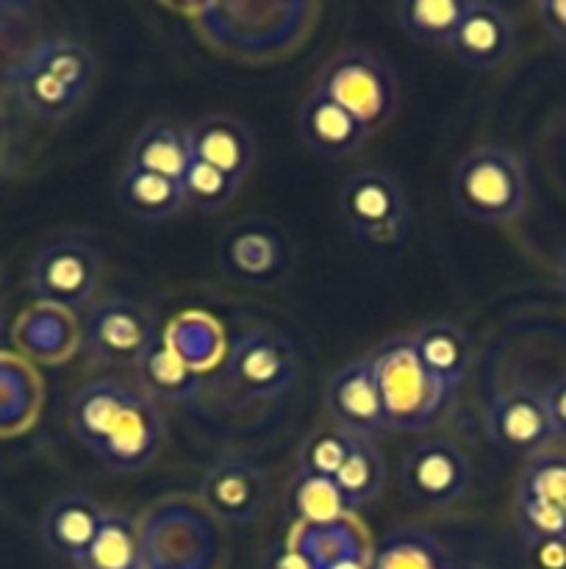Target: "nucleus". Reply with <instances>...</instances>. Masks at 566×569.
Segmentation results:
<instances>
[{
    "label": "nucleus",
    "mask_w": 566,
    "mask_h": 569,
    "mask_svg": "<svg viewBox=\"0 0 566 569\" xmlns=\"http://www.w3.org/2000/svg\"><path fill=\"white\" fill-rule=\"evenodd\" d=\"M70 431L94 459L117 472H142L166 439L164 415L144 389L122 381H92L67 409Z\"/></svg>",
    "instance_id": "f257e3e1"
},
{
    "label": "nucleus",
    "mask_w": 566,
    "mask_h": 569,
    "mask_svg": "<svg viewBox=\"0 0 566 569\" xmlns=\"http://www.w3.org/2000/svg\"><path fill=\"white\" fill-rule=\"evenodd\" d=\"M6 78L28 114L59 122L89 98L98 78V59L81 39L48 37L33 44Z\"/></svg>",
    "instance_id": "f03ea898"
},
{
    "label": "nucleus",
    "mask_w": 566,
    "mask_h": 569,
    "mask_svg": "<svg viewBox=\"0 0 566 569\" xmlns=\"http://www.w3.org/2000/svg\"><path fill=\"white\" fill-rule=\"evenodd\" d=\"M194 28L236 59H275L297 48L314 22V3H198L186 6Z\"/></svg>",
    "instance_id": "7ed1b4c3"
},
{
    "label": "nucleus",
    "mask_w": 566,
    "mask_h": 569,
    "mask_svg": "<svg viewBox=\"0 0 566 569\" xmlns=\"http://www.w3.org/2000/svg\"><path fill=\"white\" fill-rule=\"evenodd\" d=\"M388 433H422L436 428L453 406V395L422 367L408 333L386 339L370 353Z\"/></svg>",
    "instance_id": "20e7f679"
},
{
    "label": "nucleus",
    "mask_w": 566,
    "mask_h": 569,
    "mask_svg": "<svg viewBox=\"0 0 566 569\" xmlns=\"http://www.w3.org/2000/svg\"><path fill=\"white\" fill-rule=\"evenodd\" d=\"M449 200L469 220L511 222L525 211L527 172L519 156L499 144L469 148L453 167Z\"/></svg>",
    "instance_id": "39448f33"
},
{
    "label": "nucleus",
    "mask_w": 566,
    "mask_h": 569,
    "mask_svg": "<svg viewBox=\"0 0 566 569\" xmlns=\"http://www.w3.org/2000/svg\"><path fill=\"white\" fill-rule=\"evenodd\" d=\"M314 92L350 111L370 133L386 128L400 109L397 72L388 59L366 48L331 56L316 76Z\"/></svg>",
    "instance_id": "423d86ee"
},
{
    "label": "nucleus",
    "mask_w": 566,
    "mask_h": 569,
    "mask_svg": "<svg viewBox=\"0 0 566 569\" xmlns=\"http://www.w3.org/2000/svg\"><path fill=\"white\" fill-rule=\"evenodd\" d=\"M300 378L292 339L275 328L255 326L239 333L222 367V383L244 400L283 398Z\"/></svg>",
    "instance_id": "0eeeda50"
},
{
    "label": "nucleus",
    "mask_w": 566,
    "mask_h": 569,
    "mask_svg": "<svg viewBox=\"0 0 566 569\" xmlns=\"http://www.w3.org/2000/svg\"><path fill=\"white\" fill-rule=\"evenodd\" d=\"M139 542L144 567L214 569L220 559V531L211 515L183 500H170L148 515Z\"/></svg>",
    "instance_id": "6e6552de"
},
{
    "label": "nucleus",
    "mask_w": 566,
    "mask_h": 569,
    "mask_svg": "<svg viewBox=\"0 0 566 569\" xmlns=\"http://www.w3.org/2000/svg\"><path fill=\"white\" fill-rule=\"evenodd\" d=\"M103 281V259L83 237H61L44 244L28 270V289L53 309L87 311Z\"/></svg>",
    "instance_id": "1a4fd4ad"
},
{
    "label": "nucleus",
    "mask_w": 566,
    "mask_h": 569,
    "mask_svg": "<svg viewBox=\"0 0 566 569\" xmlns=\"http://www.w3.org/2000/svg\"><path fill=\"white\" fill-rule=\"evenodd\" d=\"M338 217L361 242L397 244L408 228L403 183L386 170L350 172L338 187Z\"/></svg>",
    "instance_id": "9d476101"
},
{
    "label": "nucleus",
    "mask_w": 566,
    "mask_h": 569,
    "mask_svg": "<svg viewBox=\"0 0 566 569\" xmlns=\"http://www.w3.org/2000/svg\"><path fill=\"white\" fill-rule=\"evenodd\" d=\"M83 350L98 365L139 367L161 339L153 315L128 298L94 300L83 311Z\"/></svg>",
    "instance_id": "9b49d317"
},
{
    "label": "nucleus",
    "mask_w": 566,
    "mask_h": 569,
    "mask_svg": "<svg viewBox=\"0 0 566 569\" xmlns=\"http://www.w3.org/2000/svg\"><path fill=\"white\" fill-rule=\"evenodd\" d=\"M472 483V461L453 439H422L405 453L400 487L416 509H449L466 498Z\"/></svg>",
    "instance_id": "f8f14e48"
},
{
    "label": "nucleus",
    "mask_w": 566,
    "mask_h": 569,
    "mask_svg": "<svg viewBox=\"0 0 566 569\" xmlns=\"http://www.w3.org/2000/svg\"><path fill=\"white\" fill-rule=\"evenodd\" d=\"M222 270L253 287H275L292 272L294 250L286 231L266 217L233 222L220 244Z\"/></svg>",
    "instance_id": "ddd939ff"
},
{
    "label": "nucleus",
    "mask_w": 566,
    "mask_h": 569,
    "mask_svg": "<svg viewBox=\"0 0 566 569\" xmlns=\"http://www.w3.org/2000/svg\"><path fill=\"white\" fill-rule=\"evenodd\" d=\"M486 433L494 448L514 459H533L549 450L555 442L553 422H549L544 395L530 387H514L499 392L488 403Z\"/></svg>",
    "instance_id": "4468645a"
},
{
    "label": "nucleus",
    "mask_w": 566,
    "mask_h": 569,
    "mask_svg": "<svg viewBox=\"0 0 566 569\" xmlns=\"http://www.w3.org/2000/svg\"><path fill=\"white\" fill-rule=\"evenodd\" d=\"M325 411L333 426L353 433V437L377 439L381 433H388L381 395H377L375 376H372L370 367V356L347 361V365H342L327 378Z\"/></svg>",
    "instance_id": "2eb2a0df"
},
{
    "label": "nucleus",
    "mask_w": 566,
    "mask_h": 569,
    "mask_svg": "<svg viewBox=\"0 0 566 569\" xmlns=\"http://www.w3.org/2000/svg\"><path fill=\"white\" fill-rule=\"evenodd\" d=\"M264 472L244 456H222L200 481V500L211 520L247 526L264 509Z\"/></svg>",
    "instance_id": "dca6fc26"
},
{
    "label": "nucleus",
    "mask_w": 566,
    "mask_h": 569,
    "mask_svg": "<svg viewBox=\"0 0 566 569\" xmlns=\"http://www.w3.org/2000/svg\"><path fill=\"white\" fill-rule=\"evenodd\" d=\"M516 42V28L508 11L497 3L469 0L464 20L449 42V53L469 70H494L511 56Z\"/></svg>",
    "instance_id": "f3484780"
},
{
    "label": "nucleus",
    "mask_w": 566,
    "mask_h": 569,
    "mask_svg": "<svg viewBox=\"0 0 566 569\" xmlns=\"http://www.w3.org/2000/svg\"><path fill=\"white\" fill-rule=\"evenodd\" d=\"M297 137L311 153L331 161H344L358 153L372 133L350 111L311 89L297 111Z\"/></svg>",
    "instance_id": "a211bd4d"
},
{
    "label": "nucleus",
    "mask_w": 566,
    "mask_h": 569,
    "mask_svg": "<svg viewBox=\"0 0 566 569\" xmlns=\"http://www.w3.org/2000/svg\"><path fill=\"white\" fill-rule=\"evenodd\" d=\"M192 159L242 183L255 164V137L239 117L211 114L186 128Z\"/></svg>",
    "instance_id": "6ab92c4d"
},
{
    "label": "nucleus",
    "mask_w": 566,
    "mask_h": 569,
    "mask_svg": "<svg viewBox=\"0 0 566 569\" xmlns=\"http://www.w3.org/2000/svg\"><path fill=\"white\" fill-rule=\"evenodd\" d=\"M103 506L83 492L59 495L50 500L42 517V542L59 559L81 565L87 550L92 548L105 517Z\"/></svg>",
    "instance_id": "aec40b11"
},
{
    "label": "nucleus",
    "mask_w": 566,
    "mask_h": 569,
    "mask_svg": "<svg viewBox=\"0 0 566 569\" xmlns=\"http://www.w3.org/2000/svg\"><path fill=\"white\" fill-rule=\"evenodd\" d=\"M411 348L427 372L455 398L472 367L469 337L447 320H433L408 333Z\"/></svg>",
    "instance_id": "412c9836"
},
{
    "label": "nucleus",
    "mask_w": 566,
    "mask_h": 569,
    "mask_svg": "<svg viewBox=\"0 0 566 569\" xmlns=\"http://www.w3.org/2000/svg\"><path fill=\"white\" fill-rule=\"evenodd\" d=\"M289 545L309 561L311 569H336L372 553L353 515L331 522H316V526H297Z\"/></svg>",
    "instance_id": "4be33fe9"
},
{
    "label": "nucleus",
    "mask_w": 566,
    "mask_h": 569,
    "mask_svg": "<svg viewBox=\"0 0 566 569\" xmlns=\"http://www.w3.org/2000/svg\"><path fill=\"white\" fill-rule=\"evenodd\" d=\"M114 194L120 209L139 222H164L186 209L181 183L128 164L117 176Z\"/></svg>",
    "instance_id": "5701e85b"
},
{
    "label": "nucleus",
    "mask_w": 566,
    "mask_h": 569,
    "mask_svg": "<svg viewBox=\"0 0 566 569\" xmlns=\"http://www.w3.org/2000/svg\"><path fill=\"white\" fill-rule=\"evenodd\" d=\"M189 159L192 153H189L186 128L170 120H153L133 137L125 164L181 183Z\"/></svg>",
    "instance_id": "b1692460"
},
{
    "label": "nucleus",
    "mask_w": 566,
    "mask_h": 569,
    "mask_svg": "<svg viewBox=\"0 0 566 569\" xmlns=\"http://www.w3.org/2000/svg\"><path fill=\"white\" fill-rule=\"evenodd\" d=\"M469 0H403L394 6L397 28L422 48L447 50Z\"/></svg>",
    "instance_id": "393cba45"
},
{
    "label": "nucleus",
    "mask_w": 566,
    "mask_h": 569,
    "mask_svg": "<svg viewBox=\"0 0 566 569\" xmlns=\"http://www.w3.org/2000/svg\"><path fill=\"white\" fill-rule=\"evenodd\" d=\"M333 483H336L338 495H342V503L347 509V515L370 506L383 492V483H386V461H383L375 439L353 437L347 459H344L342 470L333 476Z\"/></svg>",
    "instance_id": "a878e982"
},
{
    "label": "nucleus",
    "mask_w": 566,
    "mask_h": 569,
    "mask_svg": "<svg viewBox=\"0 0 566 569\" xmlns=\"http://www.w3.org/2000/svg\"><path fill=\"white\" fill-rule=\"evenodd\" d=\"M447 561L442 542L416 526L392 528L370 553V569H444Z\"/></svg>",
    "instance_id": "bb28decb"
},
{
    "label": "nucleus",
    "mask_w": 566,
    "mask_h": 569,
    "mask_svg": "<svg viewBox=\"0 0 566 569\" xmlns=\"http://www.w3.org/2000/svg\"><path fill=\"white\" fill-rule=\"evenodd\" d=\"M139 565H142V542H139L137 522L122 511L109 509L78 569H133Z\"/></svg>",
    "instance_id": "cd10ccee"
},
{
    "label": "nucleus",
    "mask_w": 566,
    "mask_h": 569,
    "mask_svg": "<svg viewBox=\"0 0 566 569\" xmlns=\"http://www.w3.org/2000/svg\"><path fill=\"white\" fill-rule=\"evenodd\" d=\"M139 376H142L144 392L150 398H170V400H189L200 392V376L189 365L178 359L175 350L166 345V339H159L155 348L139 361Z\"/></svg>",
    "instance_id": "c85d7f7f"
},
{
    "label": "nucleus",
    "mask_w": 566,
    "mask_h": 569,
    "mask_svg": "<svg viewBox=\"0 0 566 569\" xmlns=\"http://www.w3.org/2000/svg\"><path fill=\"white\" fill-rule=\"evenodd\" d=\"M289 511L297 520V526H316V522H331L338 517H347L336 483L331 478L297 476L289 487Z\"/></svg>",
    "instance_id": "c756f323"
},
{
    "label": "nucleus",
    "mask_w": 566,
    "mask_h": 569,
    "mask_svg": "<svg viewBox=\"0 0 566 569\" xmlns=\"http://www.w3.org/2000/svg\"><path fill=\"white\" fill-rule=\"evenodd\" d=\"M239 189H242V183L198 159H189L186 170L181 176V192L186 206H194L205 214L228 209L236 200Z\"/></svg>",
    "instance_id": "7c9ffc66"
},
{
    "label": "nucleus",
    "mask_w": 566,
    "mask_h": 569,
    "mask_svg": "<svg viewBox=\"0 0 566 569\" xmlns=\"http://www.w3.org/2000/svg\"><path fill=\"white\" fill-rule=\"evenodd\" d=\"M516 495L564 509L566 506V453L560 450H544V453L527 459L522 470ZM564 515V511H560Z\"/></svg>",
    "instance_id": "2f4dec72"
},
{
    "label": "nucleus",
    "mask_w": 566,
    "mask_h": 569,
    "mask_svg": "<svg viewBox=\"0 0 566 569\" xmlns=\"http://www.w3.org/2000/svg\"><path fill=\"white\" fill-rule=\"evenodd\" d=\"M353 445V433L342 431L338 426H322L311 433L297 453V476L331 478L342 470L344 459Z\"/></svg>",
    "instance_id": "473e14b6"
},
{
    "label": "nucleus",
    "mask_w": 566,
    "mask_h": 569,
    "mask_svg": "<svg viewBox=\"0 0 566 569\" xmlns=\"http://www.w3.org/2000/svg\"><path fill=\"white\" fill-rule=\"evenodd\" d=\"M514 522L527 548L542 542H566V517L544 500L514 498Z\"/></svg>",
    "instance_id": "72a5a7b5"
},
{
    "label": "nucleus",
    "mask_w": 566,
    "mask_h": 569,
    "mask_svg": "<svg viewBox=\"0 0 566 569\" xmlns=\"http://www.w3.org/2000/svg\"><path fill=\"white\" fill-rule=\"evenodd\" d=\"M544 406H547L549 422L558 439H566V376L555 378L547 389H544Z\"/></svg>",
    "instance_id": "f704fd0d"
},
{
    "label": "nucleus",
    "mask_w": 566,
    "mask_h": 569,
    "mask_svg": "<svg viewBox=\"0 0 566 569\" xmlns=\"http://www.w3.org/2000/svg\"><path fill=\"white\" fill-rule=\"evenodd\" d=\"M536 14L542 20L544 31L566 44V0H542L536 6Z\"/></svg>",
    "instance_id": "c9c22d12"
},
{
    "label": "nucleus",
    "mask_w": 566,
    "mask_h": 569,
    "mask_svg": "<svg viewBox=\"0 0 566 569\" xmlns=\"http://www.w3.org/2000/svg\"><path fill=\"white\" fill-rule=\"evenodd\" d=\"M261 569H311V565L292 545L277 542L272 548H266V553L261 556Z\"/></svg>",
    "instance_id": "e433bc0d"
},
{
    "label": "nucleus",
    "mask_w": 566,
    "mask_h": 569,
    "mask_svg": "<svg viewBox=\"0 0 566 569\" xmlns=\"http://www.w3.org/2000/svg\"><path fill=\"white\" fill-rule=\"evenodd\" d=\"M530 550H536L542 569H566V542H542Z\"/></svg>",
    "instance_id": "4c0bfd02"
},
{
    "label": "nucleus",
    "mask_w": 566,
    "mask_h": 569,
    "mask_svg": "<svg viewBox=\"0 0 566 569\" xmlns=\"http://www.w3.org/2000/svg\"><path fill=\"white\" fill-rule=\"evenodd\" d=\"M558 287H560V292L566 295V250L564 253H560V259H558Z\"/></svg>",
    "instance_id": "58836bf2"
},
{
    "label": "nucleus",
    "mask_w": 566,
    "mask_h": 569,
    "mask_svg": "<svg viewBox=\"0 0 566 569\" xmlns=\"http://www.w3.org/2000/svg\"><path fill=\"white\" fill-rule=\"evenodd\" d=\"M444 569H483V567L469 565V561H447V565H444Z\"/></svg>",
    "instance_id": "ea45409f"
},
{
    "label": "nucleus",
    "mask_w": 566,
    "mask_h": 569,
    "mask_svg": "<svg viewBox=\"0 0 566 569\" xmlns=\"http://www.w3.org/2000/svg\"><path fill=\"white\" fill-rule=\"evenodd\" d=\"M148 569H170V567H148Z\"/></svg>",
    "instance_id": "a19ab883"
},
{
    "label": "nucleus",
    "mask_w": 566,
    "mask_h": 569,
    "mask_svg": "<svg viewBox=\"0 0 566 569\" xmlns=\"http://www.w3.org/2000/svg\"><path fill=\"white\" fill-rule=\"evenodd\" d=\"M0 348H3V333H0Z\"/></svg>",
    "instance_id": "79ce46f5"
},
{
    "label": "nucleus",
    "mask_w": 566,
    "mask_h": 569,
    "mask_svg": "<svg viewBox=\"0 0 566 569\" xmlns=\"http://www.w3.org/2000/svg\"><path fill=\"white\" fill-rule=\"evenodd\" d=\"M133 569H148V567H144V565H139V567H133Z\"/></svg>",
    "instance_id": "37998d69"
}]
</instances>
